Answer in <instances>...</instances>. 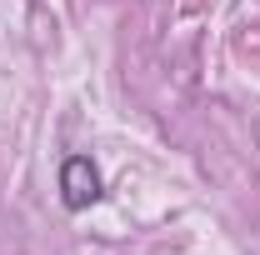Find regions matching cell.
Instances as JSON below:
<instances>
[{
    "mask_svg": "<svg viewBox=\"0 0 260 255\" xmlns=\"http://www.w3.org/2000/svg\"><path fill=\"white\" fill-rule=\"evenodd\" d=\"M60 200L70 210H85L100 200V170L90 165V155H70L60 165Z\"/></svg>",
    "mask_w": 260,
    "mask_h": 255,
    "instance_id": "6da1fadb",
    "label": "cell"
}]
</instances>
